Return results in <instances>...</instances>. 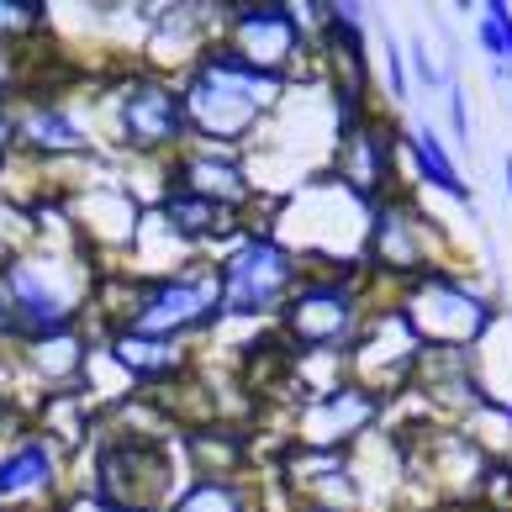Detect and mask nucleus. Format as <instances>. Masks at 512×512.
<instances>
[{
	"label": "nucleus",
	"mask_w": 512,
	"mask_h": 512,
	"mask_svg": "<svg viewBox=\"0 0 512 512\" xmlns=\"http://www.w3.org/2000/svg\"><path fill=\"white\" fill-rule=\"evenodd\" d=\"M370 417H375V396H370V391L317 396V402H312V439H307V444H317V449L344 444V439H354L359 423H370Z\"/></svg>",
	"instance_id": "obj_9"
},
{
	"label": "nucleus",
	"mask_w": 512,
	"mask_h": 512,
	"mask_svg": "<svg viewBox=\"0 0 512 512\" xmlns=\"http://www.w3.org/2000/svg\"><path fill=\"white\" fill-rule=\"evenodd\" d=\"M217 286H222L217 296L222 317H264L296 286V259L270 238H243L227 259V270L217 275Z\"/></svg>",
	"instance_id": "obj_2"
},
{
	"label": "nucleus",
	"mask_w": 512,
	"mask_h": 512,
	"mask_svg": "<svg viewBox=\"0 0 512 512\" xmlns=\"http://www.w3.org/2000/svg\"><path fill=\"white\" fill-rule=\"evenodd\" d=\"M412 159H417V175H423L433 191H444L454 201H470V185H465L460 169H454V159L444 154V143L433 127H412Z\"/></svg>",
	"instance_id": "obj_12"
},
{
	"label": "nucleus",
	"mask_w": 512,
	"mask_h": 512,
	"mask_svg": "<svg viewBox=\"0 0 512 512\" xmlns=\"http://www.w3.org/2000/svg\"><path fill=\"white\" fill-rule=\"evenodd\" d=\"M11 328V301H6V291H0V333Z\"/></svg>",
	"instance_id": "obj_22"
},
{
	"label": "nucleus",
	"mask_w": 512,
	"mask_h": 512,
	"mask_svg": "<svg viewBox=\"0 0 512 512\" xmlns=\"http://www.w3.org/2000/svg\"><path fill=\"white\" fill-rule=\"evenodd\" d=\"M11 143V122H6V111H0V148Z\"/></svg>",
	"instance_id": "obj_23"
},
{
	"label": "nucleus",
	"mask_w": 512,
	"mask_h": 512,
	"mask_svg": "<svg viewBox=\"0 0 512 512\" xmlns=\"http://www.w3.org/2000/svg\"><path fill=\"white\" fill-rule=\"evenodd\" d=\"M280 90V74L270 69H254L243 53L233 48H217L206 53L201 69H196V85H191V117L201 132H212V138H243V127H249L270 96Z\"/></svg>",
	"instance_id": "obj_1"
},
{
	"label": "nucleus",
	"mask_w": 512,
	"mask_h": 512,
	"mask_svg": "<svg viewBox=\"0 0 512 512\" xmlns=\"http://www.w3.org/2000/svg\"><path fill=\"white\" fill-rule=\"evenodd\" d=\"M286 322H291V338H301V344H312V349L344 344L349 328H354V296L344 286H312V291L296 296Z\"/></svg>",
	"instance_id": "obj_7"
},
{
	"label": "nucleus",
	"mask_w": 512,
	"mask_h": 512,
	"mask_svg": "<svg viewBox=\"0 0 512 512\" xmlns=\"http://www.w3.org/2000/svg\"><path fill=\"white\" fill-rule=\"evenodd\" d=\"M217 296L222 286L206 275H169V280H154V286H143L138 307H132V333H148V338H169L180 328H191V322H206L217 312Z\"/></svg>",
	"instance_id": "obj_4"
},
{
	"label": "nucleus",
	"mask_w": 512,
	"mask_h": 512,
	"mask_svg": "<svg viewBox=\"0 0 512 512\" xmlns=\"http://www.w3.org/2000/svg\"><path fill=\"white\" fill-rule=\"evenodd\" d=\"M53 481V454L43 439H27V444H16V454L6 465H0V502H11V497H27V491H43Z\"/></svg>",
	"instance_id": "obj_11"
},
{
	"label": "nucleus",
	"mask_w": 512,
	"mask_h": 512,
	"mask_svg": "<svg viewBox=\"0 0 512 512\" xmlns=\"http://www.w3.org/2000/svg\"><path fill=\"white\" fill-rule=\"evenodd\" d=\"M22 138H27L32 148L64 154V148H80V143H85V132H80V122H74V117H64L59 106H37V111H27Z\"/></svg>",
	"instance_id": "obj_15"
},
{
	"label": "nucleus",
	"mask_w": 512,
	"mask_h": 512,
	"mask_svg": "<svg viewBox=\"0 0 512 512\" xmlns=\"http://www.w3.org/2000/svg\"><path fill=\"white\" fill-rule=\"evenodd\" d=\"M37 6H11V0H0V37L6 32H27V27H37Z\"/></svg>",
	"instance_id": "obj_18"
},
{
	"label": "nucleus",
	"mask_w": 512,
	"mask_h": 512,
	"mask_svg": "<svg viewBox=\"0 0 512 512\" xmlns=\"http://www.w3.org/2000/svg\"><path fill=\"white\" fill-rule=\"evenodd\" d=\"M6 85H11V53L0 48V90H6Z\"/></svg>",
	"instance_id": "obj_21"
},
{
	"label": "nucleus",
	"mask_w": 512,
	"mask_h": 512,
	"mask_svg": "<svg viewBox=\"0 0 512 512\" xmlns=\"http://www.w3.org/2000/svg\"><path fill=\"white\" fill-rule=\"evenodd\" d=\"M386 69H391L396 101H402V96H407V69H402V48H396V37H386Z\"/></svg>",
	"instance_id": "obj_20"
},
{
	"label": "nucleus",
	"mask_w": 512,
	"mask_h": 512,
	"mask_svg": "<svg viewBox=\"0 0 512 512\" xmlns=\"http://www.w3.org/2000/svg\"><path fill=\"white\" fill-rule=\"evenodd\" d=\"M185 122L191 111L175 90H164L159 80H138L122 96V138L132 148H169L185 138Z\"/></svg>",
	"instance_id": "obj_6"
},
{
	"label": "nucleus",
	"mask_w": 512,
	"mask_h": 512,
	"mask_svg": "<svg viewBox=\"0 0 512 512\" xmlns=\"http://www.w3.org/2000/svg\"><path fill=\"white\" fill-rule=\"evenodd\" d=\"M476 37H481V53L491 59V74H497V80H512V6H502V0L481 6Z\"/></svg>",
	"instance_id": "obj_14"
},
{
	"label": "nucleus",
	"mask_w": 512,
	"mask_h": 512,
	"mask_svg": "<svg viewBox=\"0 0 512 512\" xmlns=\"http://www.w3.org/2000/svg\"><path fill=\"white\" fill-rule=\"evenodd\" d=\"M502 169H507V191H512V159H507V164H502Z\"/></svg>",
	"instance_id": "obj_24"
},
{
	"label": "nucleus",
	"mask_w": 512,
	"mask_h": 512,
	"mask_svg": "<svg viewBox=\"0 0 512 512\" xmlns=\"http://www.w3.org/2000/svg\"><path fill=\"white\" fill-rule=\"evenodd\" d=\"M191 191H201V196H212V201H227V206H233V201L243 196V175H238L233 164L196 159V164H191Z\"/></svg>",
	"instance_id": "obj_17"
},
{
	"label": "nucleus",
	"mask_w": 512,
	"mask_h": 512,
	"mask_svg": "<svg viewBox=\"0 0 512 512\" xmlns=\"http://www.w3.org/2000/svg\"><path fill=\"white\" fill-rule=\"evenodd\" d=\"M175 512H249V491H243L233 476H227V481L201 476V481L180 497Z\"/></svg>",
	"instance_id": "obj_16"
},
{
	"label": "nucleus",
	"mask_w": 512,
	"mask_h": 512,
	"mask_svg": "<svg viewBox=\"0 0 512 512\" xmlns=\"http://www.w3.org/2000/svg\"><path fill=\"white\" fill-rule=\"evenodd\" d=\"M233 32L243 43V59L254 69H270V74H280V59L296 48V22L286 6H238Z\"/></svg>",
	"instance_id": "obj_8"
},
{
	"label": "nucleus",
	"mask_w": 512,
	"mask_h": 512,
	"mask_svg": "<svg viewBox=\"0 0 512 512\" xmlns=\"http://www.w3.org/2000/svg\"><path fill=\"white\" fill-rule=\"evenodd\" d=\"M423 217L412 212L407 201H375L370 206V238H365V249H370V264L375 270H386V275H428V264H423Z\"/></svg>",
	"instance_id": "obj_5"
},
{
	"label": "nucleus",
	"mask_w": 512,
	"mask_h": 512,
	"mask_svg": "<svg viewBox=\"0 0 512 512\" xmlns=\"http://www.w3.org/2000/svg\"><path fill=\"white\" fill-rule=\"evenodd\" d=\"M449 122H454V138H470V117H465V90H460V80H449Z\"/></svg>",
	"instance_id": "obj_19"
},
{
	"label": "nucleus",
	"mask_w": 512,
	"mask_h": 512,
	"mask_svg": "<svg viewBox=\"0 0 512 512\" xmlns=\"http://www.w3.org/2000/svg\"><path fill=\"white\" fill-rule=\"evenodd\" d=\"M111 354H117V365H127L132 375H169L180 365V349L169 344V338H148V333H117L111 338Z\"/></svg>",
	"instance_id": "obj_13"
},
{
	"label": "nucleus",
	"mask_w": 512,
	"mask_h": 512,
	"mask_svg": "<svg viewBox=\"0 0 512 512\" xmlns=\"http://www.w3.org/2000/svg\"><path fill=\"white\" fill-rule=\"evenodd\" d=\"M164 222L175 227L180 238H201V233H227L233 227V206L227 201H212V196H201V191H169L164 196Z\"/></svg>",
	"instance_id": "obj_10"
},
{
	"label": "nucleus",
	"mask_w": 512,
	"mask_h": 512,
	"mask_svg": "<svg viewBox=\"0 0 512 512\" xmlns=\"http://www.w3.org/2000/svg\"><path fill=\"white\" fill-rule=\"evenodd\" d=\"M169 491V460L154 439H117L101 454V497L111 512H143Z\"/></svg>",
	"instance_id": "obj_3"
}]
</instances>
